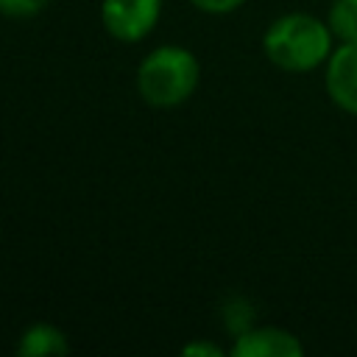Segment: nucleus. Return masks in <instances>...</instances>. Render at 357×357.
<instances>
[{"label":"nucleus","mask_w":357,"mask_h":357,"mask_svg":"<svg viewBox=\"0 0 357 357\" xmlns=\"http://www.w3.org/2000/svg\"><path fill=\"white\" fill-rule=\"evenodd\" d=\"M332 31L326 22H321L312 14H284L276 17L265 36H262V47L265 56L287 73H310L315 67H321L329 56H332Z\"/></svg>","instance_id":"obj_1"},{"label":"nucleus","mask_w":357,"mask_h":357,"mask_svg":"<svg viewBox=\"0 0 357 357\" xmlns=\"http://www.w3.org/2000/svg\"><path fill=\"white\" fill-rule=\"evenodd\" d=\"M201 81V64L192 50L162 45L151 50L137 70L139 98L153 109H173L184 103Z\"/></svg>","instance_id":"obj_2"},{"label":"nucleus","mask_w":357,"mask_h":357,"mask_svg":"<svg viewBox=\"0 0 357 357\" xmlns=\"http://www.w3.org/2000/svg\"><path fill=\"white\" fill-rule=\"evenodd\" d=\"M162 14V0H103L100 22L106 33L117 42H139L145 39Z\"/></svg>","instance_id":"obj_3"},{"label":"nucleus","mask_w":357,"mask_h":357,"mask_svg":"<svg viewBox=\"0 0 357 357\" xmlns=\"http://www.w3.org/2000/svg\"><path fill=\"white\" fill-rule=\"evenodd\" d=\"M326 92L343 112L357 114V42H343L326 59Z\"/></svg>","instance_id":"obj_4"},{"label":"nucleus","mask_w":357,"mask_h":357,"mask_svg":"<svg viewBox=\"0 0 357 357\" xmlns=\"http://www.w3.org/2000/svg\"><path fill=\"white\" fill-rule=\"evenodd\" d=\"M301 340L279 326H254L243 329L231 346L234 357H301Z\"/></svg>","instance_id":"obj_5"},{"label":"nucleus","mask_w":357,"mask_h":357,"mask_svg":"<svg viewBox=\"0 0 357 357\" xmlns=\"http://www.w3.org/2000/svg\"><path fill=\"white\" fill-rule=\"evenodd\" d=\"M70 351V340L67 335L53 326V324H31L20 340H17V354L22 357H39V354H64Z\"/></svg>","instance_id":"obj_6"},{"label":"nucleus","mask_w":357,"mask_h":357,"mask_svg":"<svg viewBox=\"0 0 357 357\" xmlns=\"http://www.w3.org/2000/svg\"><path fill=\"white\" fill-rule=\"evenodd\" d=\"M332 36L343 42H357V0H335L326 17Z\"/></svg>","instance_id":"obj_7"},{"label":"nucleus","mask_w":357,"mask_h":357,"mask_svg":"<svg viewBox=\"0 0 357 357\" xmlns=\"http://www.w3.org/2000/svg\"><path fill=\"white\" fill-rule=\"evenodd\" d=\"M45 6H47V0H0V14L25 20V17H36Z\"/></svg>","instance_id":"obj_8"},{"label":"nucleus","mask_w":357,"mask_h":357,"mask_svg":"<svg viewBox=\"0 0 357 357\" xmlns=\"http://www.w3.org/2000/svg\"><path fill=\"white\" fill-rule=\"evenodd\" d=\"M190 3L206 14H229V11L240 8L245 0H190Z\"/></svg>","instance_id":"obj_9"},{"label":"nucleus","mask_w":357,"mask_h":357,"mask_svg":"<svg viewBox=\"0 0 357 357\" xmlns=\"http://www.w3.org/2000/svg\"><path fill=\"white\" fill-rule=\"evenodd\" d=\"M181 354H187V357H223V349L215 343H206V340H195V343H187L181 349Z\"/></svg>","instance_id":"obj_10"}]
</instances>
